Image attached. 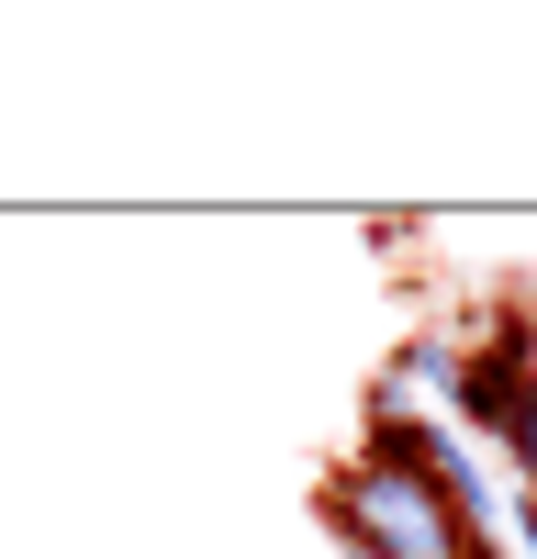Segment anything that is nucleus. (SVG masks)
Masks as SVG:
<instances>
[{
    "label": "nucleus",
    "instance_id": "f257e3e1",
    "mask_svg": "<svg viewBox=\"0 0 537 559\" xmlns=\"http://www.w3.org/2000/svg\"><path fill=\"white\" fill-rule=\"evenodd\" d=\"M313 503H325L336 548H358V559H470L460 515H448L415 471H381V459H336Z\"/></svg>",
    "mask_w": 537,
    "mask_h": 559
},
{
    "label": "nucleus",
    "instance_id": "f03ea898",
    "mask_svg": "<svg viewBox=\"0 0 537 559\" xmlns=\"http://www.w3.org/2000/svg\"><path fill=\"white\" fill-rule=\"evenodd\" d=\"M526 403H537V324L504 302V313H492L481 336L460 347V392H448V414H460L470 437H492V448H504V426H515Z\"/></svg>",
    "mask_w": 537,
    "mask_h": 559
},
{
    "label": "nucleus",
    "instance_id": "20e7f679",
    "mask_svg": "<svg viewBox=\"0 0 537 559\" xmlns=\"http://www.w3.org/2000/svg\"><path fill=\"white\" fill-rule=\"evenodd\" d=\"M470 559H515V548H470Z\"/></svg>",
    "mask_w": 537,
    "mask_h": 559
},
{
    "label": "nucleus",
    "instance_id": "7ed1b4c3",
    "mask_svg": "<svg viewBox=\"0 0 537 559\" xmlns=\"http://www.w3.org/2000/svg\"><path fill=\"white\" fill-rule=\"evenodd\" d=\"M504 471H515V492H537V403L504 426Z\"/></svg>",
    "mask_w": 537,
    "mask_h": 559
}]
</instances>
